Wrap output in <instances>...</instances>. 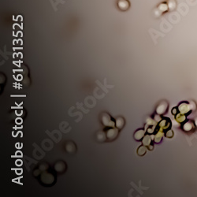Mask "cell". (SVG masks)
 Wrapping results in <instances>:
<instances>
[{
	"mask_svg": "<svg viewBox=\"0 0 197 197\" xmlns=\"http://www.w3.org/2000/svg\"><path fill=\"white\" fill-rule=\"evenodd\" d=\"M146 152V148L144 147H141V148H139L138 150V154L140 155H144Z\"/></svg>",
	"mask_w": 197,
	"mask_h": 197,
	"instance_id": "cell-13",
	"label": "cell"
},
{
	"mask_svg": "<svg viewBox=\"0 0 197 197\" xmlns=\"http://www.w3.org/2000/svg\"><path fill=\"white\" fill-rule=\"evenodd\" d=\"M159 126L161 129H167L170 127V121L169 118H165L162 121H161L159 123Z\"/></svg>",
	"mask_w": 197,
	"mask_h": 197,
	"instance_id": "cell-5",
	"label": "cell"
},
{
	"mask_svg": "<svg viewBox=\"0 0 197 197\" xmlns=\"http://www.w3.org/2000/svg\"><path fill=\"white\" fill-rule=\"evenodd\" d=\"M158 9H159V11L164 13V12H167L169 9V7H168V4H167V2H162V3L159 5Z\"/></svg>",
	"mask_w": 197,
	"mask_h": 197,
	"instance_id": "cell-6",
	"label": "cell"
},
{
	"mask_svg": "<svg viewBox=\"0 0 197 197\" xmlns=\"http://www.w3.org/2000/svg\"><path fill=\"white\" fill-rule=\"evenodd\" d=\"M150 142H151V137L148 136H146L145 138L143 139V144H144V145L148 146V144L150 143Z\"/></svg>",
	"mask_w": 197,
	"mask_h": 197,
	"instance_id": "cell-12",
	"label": "cell"
},
{
	"mask_svg": "<svg viewBox=\"0 0 197 197\" xmlns=\"http://www.w3.org/2000/svg\"><path fill=\"white\" fill-rule=\"evenodd\" d=\"M117 7L121 10L125 11L127 9H129L130 7V4L128 0H118L117 2Z\"/></svg>",
	"mask_w": 197,
	"mask_h": 197,
	"instance_id": "cell-2",
	"label": "cell"
},
{
	"mask_svg": "<svg viewBox=\"0 0 197 197\" xmlns=\"http://www.w3.org/2000/svg\"><path fill=\"white\" fill-rule=\"evenodd\" d=\"M162 132H159V133L156 134L155 136V142H157V143H159L160 141H161V139H162Z\"/></svg>",
	"mask_w": 197,
	"mask_h": 197,
	"instance_id": "cell-11",
	"label": "cell"
},
{
	"mask_svg": "<svg viewBox=\"0 0 197 197\" xmlns=\"http://www.w3.org/2000/svg\"><path fill=\"white\" fill-rule=\"evenodd\" d=\"M167 4H168V7H169V9L170 10H174L175 8H176V2L175 0H168L167 2Z\"/></svg>",
	"mask_w": 197,
	"mask_h": 197,
	"instance_id": "cell-8",
	"label": "cell"
},
{
	"mask_svg": "<svg viewBox=\"0 0 197 197\" xmlns=\"http://www.w3.org/2000/svg\"><path fill=\"white\" fill-rule=\"evenodd\" d=\"M166 136H167V137H172V136H174V132L172 131L171 129H169V130H168V131L167 132V133H166Z\"/></svg>",
	"mask_w": 197,
	"mask_h": 197,
	"instance_id": "cell-14",
	"label": "cell"
},
{
	"mask_svg": "<svg viewBox=\"0 0 197 197\" xmlns=\"http://www.w3.org/2000/svg\"><path fill=\"white\" fill-rule=\"evenodd\" d=\"M190 104V107H191V110H193V111H195L196 109V106L195 103H189Z\"/></svg>",
	"mask_w": 197,
	"mask_h": 197,
	"instance_id": "cell-15",
	"label": "cell"
},
{
	"mask_svg": "<svg viewBox=\"0 0 197 197\" xmlns=\"http://www.w3.org/2000/svg\"><path fill=\"white\" fill-rule=\"evenodd\" d=\"M195 129V125H194V123L191 121H188V122H185L183 125V129L184 131L185 132H191L194 130Z\"/></svg>",
	"mask_w": 197,
	"mask_h": 197,
	"instance_id": "cell-3",
	"label": "cell"
},
{
	"mask_svg": "<svg viewBox=\"0 0 197 197\" xmlns=\"http://www.w3.org/2000/svg\"><path fill=\"white\" fill-rule=\"evenodd\" d=\"M177 108H173V110H172V114H177Z\"/></svg>",
	"mask_w": 197,
	"mask_h": 197,
	"instance_id": "cell-16",
	"label": "cell"
},
{
	"mask_svg": "<svg viewBox=\"0 0 197 197\" xmlns=\"http://www.w3.org/2000/svg\"><path fill=\"white\" fill-rule=\"evenodd\" d=\"M117 136V129H111L107 132V136L109 137V138L114 139V138H115V137H116Z\"/></svg>",
	"mask_w": 197,
	"mask_h": 197,
	"instance_id": "cell-7",
	"label": "cell"
},
{
	"mask_svg": "<svg viewBox=\"0 0 197 197\" xmlns=\"http://www.w3.org/2000/svg\"><path fill=\"white\" fill-rule=\"evenodd\" d=\"M176 119L177 122H182L185 120V116L183 114H177L176 116Z\"/></svg>",
	"mask_w": 197,
	"mask_h": 197,
	"instance_id": "cell-10",
	"label": "cell"
},
{
	"mask_svg": "<svg viewBox=\"0 0 197 197\" xmlns=\"http://www.w3.org/2000/svg\"><path fill=\"white\" fill-rule=\"evenodd\" d=\"M178 110L181 114H188L190 110H192L190 107V104H188L186 103H181V105H179L178 106Z\"/></svg>",
	"mask_w": 197,
	"mask_h": 197,
	"instance_id": "cell-1",
	"label": "cell"
},
{
	"mask_svg": "<svg viewBox=\"0 0 197 197\" xmlns=\"http://www.w3.org/2000/svg\"><path fill=\"white\" fill-rule=\"evenodd\" d=\"M195 122V125L197 127V117L195 119V122Z\"/></svg>",
	"mask_w": 197,
	"mask_h": 197,
	"instance_id": "cell-17",
	"label": "cell"
},
{
	"mask_svg": "<svg viewBox=\"0 0 197 197\" xmlns=\"http://www.w3.org/2000/svg\"><path fill=\"white\" fill-rule=\"evenodd\" d=\"M167 108H168V104L167 103H161L157 108V113L159 114H163L167 112Z\"/></svg>",
	"mask_w": 197,
	"mask_h": 197,
	"instance_id": "cell-4",
	"label": "cell"
},
{
	"mask_svg": "<svg viewBox=\"0 0 197 197\" xmlns=\"http://www.w3.org/2000/svg\"><path fill=\"white\" fill-rule=\"evenodd\" d=\"M143 135H144V131L143 130H139L135 133V138L136 140H141L143 136Z\"/></svg>",
	"mask_w": 197,
	"mask_h": 197,
	"instance_id": "cell-9",
	"label": "cell"
}]
</instances>
